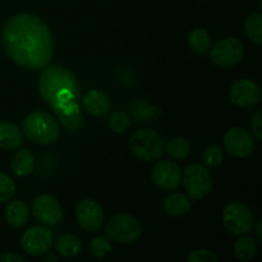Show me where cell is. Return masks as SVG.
Listing matches in <instances>:
<instances>
[{"mask_svg": "<svg viewBox=\"0 0 262 262\" xmlns=\"http://www.w3.org/2000/svg\"><path fill=\"white\" fill-rule=\"evenodd\" d=\"M2 41L8 56L23 68L42 69L53 58V33L36 14L18 13L10 17L3 26Z\"/></svg>", "mask_w": 262, "mask_h": 262, "instance_id": "6da1fadb", "label": "cell"}, {"mask_svg": "<svg viewBox=\"0 0 262 262\" xmlns=\"http://www.w3.org/2000/svg\"><path fill=\"white\" fill-rule=\"evenodd\" d=\"M40 95L43 101L53 106L59 95L64 91H69L79 97V84L76 76L63 66H45L41 71L38 82Z\"/></svg>", "mask_w": 262, "mask_h": 262, "instance_id": "7a4b0ae2", "label": "cell"}, {"mask_svg": "<svg viewBox=\"0 0 262 262\" xmlns=\"http://www.w3.org/2000/svg\"><path fill=\"white\" fill-rule=\"evenodd\" d=\"M23 133L26 138L36 145H51L59 137V124L56 118L46 110H35L23 120Z\"/></svg>", "mask_w": 262, "mask_h": 262, "instance_id": "3957f363", "label": "cell"}, {"mask_svg": "<svg viewBox=\"0 0 262 262\" xmlns=\"http://www.w3.org/2000/svg\"><path fill=\"white\" fill-rule=\"evenodd\" d=\"M133 155L143 161H155L164 154V140L158 132L150 128L136 130L129 140Z\"/></svg>", "mask_w": 262, "mask_h": 262, "instance_id": "277c9868", "label": "cell"}, {"mask_svg": "<svg viewBox=\"0 0 262 262\" xmlns=\"http://www.w3.org/2000/svg\"><path fill=\"white\" fill-rule=\"evenodd\" d=\"M109 239L118 243H133L142 235V227L136 217L128 214H117L105 227Z\"/></svg>", "mask_w": 262, "mask_h": 262, "instance_id": "5b68a950", "label": "cell"}, {"mask_svg": "<svg viewBox=\"0 0 262 262\" xmlns=\"http://www.w3.org/2000/svg\"><path fill=\"white\" fill-rule=\"evenodd\" d=\"M223 223L229 233L234 235H243L252 230L255 217L247 205L234 201L225 206L223 211Z\"/></svg>", "mask_w": 262, "mask_h": 262, "instance_id": "8992f818", "label": "cell"}, {"mask_svg": "<svg viewBox=\"0 0 262 262\" xmlns=\"http://www.w3.org/2000/svg\"><path fill=\"white\" fill-rule=\"evenodd\" d=\"M187 194L192 200H201L211 192V173L201 164H191L186 168L182 178Z\"/></svg>", "mask_w": 262, "mask_h": 262, "instance_id": "52a82bcc", "label": "cell"}, {"mask_svg": "<svg viewBox=\"0 0 262 262\" xmlns=\"http://www.w3.org/2000/svg\"><path fill=\"white\" fill-rule=\"evenodd\" d=\"M210 58L217 67L233 68L245 58V45L239 38H223L212 46Z\"/></svg>", "mask_w": 262, "mask_h": 262, "instance_id": "ba28073f", "label": "cell"}, {"mask_svg": "<svg viewBox=\"0 0 262 262\" xmlns=\"http://www.w3.org/2000/svg\"><path fill=\"white\" fill-rule=\"evenodd\" d=\"M54 243V234L48 227L35 225L23 233L20 247L28 256H42L50 251Z\"/></svg>", "mask_w": 262, "mask_h": 262, "instance_id": "9c48e42d", "label": "cell"}, {"mask_svg": "<svg viewBox=\"0 0 262 262\" xmlns=\"http://www.w3.org/2000/svg\"><path fill=\"white\" fill-rule=\"evenodd\" d=\"M33 216L41 224L54 227L63 219V209L58 200L50 194H38L32 201Z\"/></svg>", "mask_w": 262, "mask_h": 262, "instance_id": "30bf717a", "label": "cell"}, {"mask_svg": "<svg viewBox=\"0 0 262 262\" xmlns=\"http://www.w3.org/2000/svg\"><path fill=\"white\" fill-rule=\"evenodd\" d=\"M223 143L225 150L237 158H247L252 155L256 148L253 136L248 130L239 127L228 129L223 137Z\"/></svg>", "mask_w": 262, "mask_h": 262, "instance_id": "8fae6325", "label": "cell"}, {"mask_svg": "<svg viewBox=\"0 0 262 262\" xmlns=\"http://www.w3.org/2000/svg\"><path fill=\"white\" fill-rule=\"evenodd\" d=\"M77 222L79 227L89 233H96L104 224L105 215L102 207L92 199H83L76 209Z\"/></svg>", "mask_w": 262, "mask_h": 262, "instance_id": "7c38bea8", "label": "cell"}, {"mask_svg": "<svg viewBox=\"0 0 262 262\" xmlns=\"http://www.w3.org/2000/svg\"><path fill=\"white\" fill-rule=\"evenodd\" d=\"M151 179L160 191H176L182 181L181 169L170 160H160L155 164L151 171Z\"/></svg>", "mask_w": 262, "mask_h": 262, "instance_id": "4fadbf2b", "label": "cell"}, {"mask_svg": "<svg viewBox=\"0 0 262 262\" xmlns=\"http://www.w3.org/2000/svg\"><path fill=\"white\" fill-rule=\"evenodd\" d=\"M229 99L238 107H253L261 101L260 86L251 79H239L229 90Z\"/></svg>", "mask_w": 262, "mask_h": 262, "instance_id": "5bb4252c", "label": "cell"}, {"mask_svg": "<svg viewBox=\"0 0 262 262\" xmlns=\"http://www.w3.org/2000/svg\"><path fill=\"white\" fill-rule=\"evenodd\" d=\"M51 109L58 117L59 122L71 132H77L83 125L84 118L77 100H73V101H69L63 105H58V106H53Z\"/></svg>", "mask_w": 262, "mask_h": 262, "instance_id": "9a60e30c", "label": "cell"}, {"mask_svg": "<svg viewBox=\"0 0 262 262\" xmlns=\"http://www.w3.org/2000/svg\"><path fill=\"white\" fill-rule=\"evenodd\" d=\"M82 105L89 114L94 117H102V115H106L112 109V100L105 92L99 91V90H90L82 97Z\"/></svg>", "mask_w": 262, "mask_h": 262, "instance_id": "2e32d148", "label": "cell"}, {"mask_svg": "<svg viewBox=\"0 0 262 262\" xmlns=\"http://www.w3.org/2000/svg\"><path fill=\"white\" fill-rule=\"evenodd\" d=\"M23 145V133L14 123L0 122V148L12 151Z\"/></svg>", "mask_w": 262, "mask_h": 262, "instance_id": "e0dca14e", "label": "cell"}, {"mask_svg": "<svg viewBox=\"0 0 262 262\" xmlns=\"http://www.w3.org/2000/svg\"><path fill=\"white\" fill-rule=\"evenodd\" d=\"M4 216L8 224L13 228H22L30 219V210L27 204L22 200H13L7 204Z\"/></svg>", "mask_w": 262, "mask_h": 262, "instance_id": "ac0fdd59", "label": "cell"}, {"mask_svg": "<svg viewBox=\"0 0 262 262\" xmlns=\"http://www.w3.org/2000/svg\"><path fill=\"white\" fill-rule=\"evenodd\" d=\"M163 210L171 217H181L188 214L192 209L191 199L186 194L173 193L163 201Z\"/></svg>", "mask_w": 262, "mask_h": 262, "instance_id": "d6986e66", "label": "cell"}, {"mask_svg": "<svg viewBox=\"0 0 262 262\" xmlns=\"http://www.w3.org/2000/svg\"><path fill=\"white\" fill-rule=\"evenodd\" d=\"M35 155L27 148L18 150L13 156L12 163H10V168L17 177L30 176L35 170Z\"/></svg>", "mask_w": 262, "mask_h": 262, "instance_id": "ffe728a7", "label": "cell"}, {"mask_svg": "<svg viewBox=\"0 0 262 262\" xmlns=\"http://www.w3.org/2000/svg\"><path fill=\"white\" fill-rule=\"evenodd\" d=\"M56 252L66 258L76 257L82 250V242L73 234H63L55 242Z\"/></svg>", "mask_w": 262, "mask_h": 262, "instance_id": "44dd1931", "label": "cell"}, {"mask_svg": "<svg viewBox=\"0 0 262 262\" xmlns=\"http://www.w3.org/2000/svg\"><path fill=\"white\" fill-rule=\"evenodd\" d=\"M188 45L192 51L197 54H205L211 48V35L205 28L197 27L188 33Z\"/></svg>", "mask_w": 262, "mask_h": 262, "instance_id": "7402d4cb", "label": "cell"}, {"mask_svg": "<svg viewBox=\"0 0 262 262\" xmlns=\"http://www.w3.org/2000/svg\"><path fill=\"white\" fill-rule=\"evenodd\" d=\"M257 248V242L253 238L242 237L235 241L234 246H233V252L239 261H250L256 256Z\"/></svg>", "mask_w": 262, "mask_h": 262, "instance_id": "603a6c76", "label": "cell"}, {"mask_svg": "<svg viewBox=\"0 0 262 262\" xmlns=\"http://www.w3.org/2000/svg\"><path fill=\"white\" fill-rule=\"evenodd\" d=\"M164 151L170 158L177 160H184L191 152V145L188 141L183 137H173L164 143Z\"/></svg>", "mask_w": 262, "mask_h": 262, "instance_id": "cb8c5ba5", "label": "cell"}, {"mask_svg": "<svg viewBox=\"0 0 262 262\" xmlns=\"http://www.w3.org/2000/svg\"><path fill=\"white\" fill-rule=\"evenodd\" d=\"M245 32L247 37L256 45L262 43V15L260 13H252L245 20Z\"/></svg>", "mask_w": 262, "mask_h": 262, "instance_id": "d4e9b609", "label": "cell"}, {"mask_svg": "<svg viewBox=\"0 0 262 262\" xmlns=\"http://www.w3.org/2000/svg\"><path fill=\"white\" fill-rule=\"evenodd\" d=\"M107 124H109L110 129L115 133L127 132L130 125L129 115L127 113L122 112V110L112 113L109 115V119H107Z\"/></svg>", "mask_w": 262, "mask_h": 262, "instance_id": "484cf974", "label": "cell"}, {"mask_svg": "<svg viewBox=\"0 0 262 262\" xmlns=\"http://www.w3.org/2000/svg\"><path fill=\"white\" fill-rule=\"evenodd\" d=\"M112 250V245L107 237H96L90 242L89 251L92 257L104 258Z\"/></svg>", "mask_w": 262, "mask_h": 262, "instance_id": "4316f807", "label": "cell"}, {"mask_svg": "<svg viewBox=\"0 0 262 262\" xmlns=\"http://www.w3.org/2000/svg\"><path fill=\"white\" fill-rule=\"evenodd\" d=\"M202 163L209 168H216L223 161V151L219 146H207L202 151Z\"/></svg>", "mask_w": 262, "mask_h": 262, "instance_id": "83f0119b", "label": "cell"}, {"mask_svg": "<svg viewBox=\"0 0 262 262\" xmlns=\"http://www.w3.org/2000/svg\"><path fill=\"white\" fill-rule=\"evenodd\" d=\"M15 194V184L8 174L0 171V204L13 199Z\"/></svg>", "mask_w": 262, "mask_h": 262, "instance_id": "f1b7e54d", "label": "cell"}, {"mask_svg": "<svg viewBox=\"0 0 262 262\" xmlns=\"http://www.w3.org/2000/svg\"><path fill=\"white\" fill-rule=\"evenodd\" d=\"M188 262H217L219 257L211 251L207 250H196L191 252L187 257Z\"/></svg>", "mask_w": 262, "mask_h": 262, "instance_id": "f546056e", "label": "cell"}, {"mask_svg": "<svg viewBox=\"0 0 262 262\" xmlns=\"http://www.w3.org/2000/svg\"><path fill=\"white\" fill-rule=\"evenodd\" d=\"M251 130H252V136L256 140H262V110L258 109L255 114L251 118Z\"/></svg>", "mask_w": 262, "mask_h": 262, "instance_id": "4dcf8cb0", "label": "cell"}, {"mask_svg": "<svg viewBox=\"0 0 262 262\" xmlns=\"http://www.w3.org/2000/svg\"><path fill=\"white\" fill-rule=\"evenodd\" d=\"M25 258L15 252H5L0 256V262H23Z\"/></svg>", "mask_w": 262, "mask_h": 262, "instance_id": "1f68e13d", "label": "cell"}, {"mask_svg": "<svg viewBox=\"0 0 262 262\" xmlns=\"http://www.w3.org/2000/svg\"><path fill=\"white\" fill-rule=\"evenodd\" d=\"M261 227H262V220H260V222H258V225H257V239L260 241H262V233H261Z\"/></svg>", "mask_w": 262, "mask_h": 262, "instance_id": "d6a6232c", "label": "cell"}, {"mask_svg": "<svg viewBox=\"0 0 262 262\" xmlns=\"http://www.w3.org/2000/svg\"><path fill=\"white\" fill-rule=\"evenodd\" d=\"M43 260L45 261H56L58 260V256H55V255H48V256H45V257H43Z\"/></svg>", "mask_w": 262, "mask_h": 262, "instance_id": "836d02e7", "label": "cell"}]
</instances>
